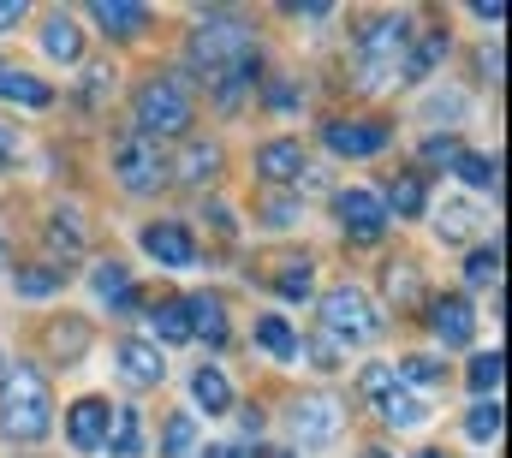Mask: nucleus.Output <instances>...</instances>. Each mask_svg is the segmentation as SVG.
Returning a JSON list of instances; mask_svg holds the SVG:
<instances>
[{"label": "nucleus", "instance_id": "f257e3e1", "mask_svg": "<svg viewBox=\"0 0 512 458\" xmlns=\"http://www.w3.org/2000/svg\"><path fill=\"white\" fill-rule=\"evenodd\" d=\"M256 36L239 24V18H203L197 30H191V66L197 72H209L215 84H227V78H245L256 72Z\"/></svg>", "mask_w": 512, "mask_h": 458}, {"label": "nucleus", "instance_id": "f03ea898", "mask_svg": "<svg viewBox=\"0 0 512 458\" xmlns=\"http://www.w3.org/2000/svg\"><path fill=\"white\" fill-rule=\"evenodd\" d=\"M54 423V399H48V375L18 363L6 381H0V429L12 441H42Z\"/></svg>", "mask_w": 512, "mask_h": 458}, {"label": "nucleus", "instance_id": "7ed1b4c3", "mask_svg": "<svg viewBox=\"0 0 512 458\" xmlns=\"http://www.w3.org/2000/svg\"><path fill=\"white\" fill-rule=\"evenodd\" d=\"M137 131L143 137H185L191 131V90L179 78H149L137 90Z\"/></svg>", "mask_w": 512, "mask_h": 458}, {"label": "nucleus", "instance_id": "20e7f679", "mask_svg": "<svg viewBox=\"0 0 512 458\" xmlns=\"http://www.w3.org/2000/svg\"><path fill=\"white\" fill-rule=\"evenodd\" d=\"M405 30H411L405 12H387V18H376V24H364V36H358V72H364V84H387V78H399Z\"/></svg>", "mask_w": 512, "mask_h": 458}, {"label": "nucleus", "instance_id": "39448f33", "mask_svg": "<svg viewBox=\"0 0 512 458\" xmlns=\"http://www.w3.org/2000/svg\"><path fill=\"white\" fill-rule=\"evenodd\" d=\"M114 179L126 185V191H167L173 179H167V155H161V143L155 137H143V131H126L120 143H114Z\"/></svg>", "mask_w": 512, "mask_h": 458}, {"label": "nucleus", "instance_id": "423d86ee", "mask_svg": "<svg viewBox=\"0 0 512 458\" xmlns=\"http://www.w3.org/2000/svg\"><path fill=\"white\" fill-rule=\"evenodd\" d=\"M322 328L346 345H370L382 334V322H376V310H370V298H364L358 286H334V292L322 298Z\"/></svg>", "mask_w": 512, "mask_h": 458}, {"label": "nucleus", "instance_id": "0eeeda50", "mask_svg": "<svg viewBox=\"0 0 512 458\" xmlns=\"http://www.w3.org/2000/svg\"><path fill=\"white\" fill-rule=\"evenodd\" d=\"M340 423H346V405H340L334 393H304V399L292 405V435H298V447H328V441L340 435Z\"/></svg>", "mask_w": 512, "mask_h": 458}, {"label": "nucleus", "instance_id": "6e6552de", "mask_svg": "<svg viewBox=\"0 0 512 458\" xmlns=\"http://www.w3.org/2000/svg\"><path fill=\"white\" fill-rule=\"evenodd\" d=\"M334 215H340V227L352 232L358 244H376V238L387 232L382 191H364V185H352V191H340V197H334Z\"/></svg>", "mask_w": 512, "mask_h": 458}, {"label": "nucleus", "instance_id": "1a4fd4ad", "mask_svg": "<svg viewBox=\"0 0 512 458\" xmlns=\"http://www.w3.org/2000/svg\"><path fill=\"white\" fill-rule=\"evenodd\" d=\"M387 137H393V131H387L382 119H340V125H328V149L346 155V161H370V155H382Z\"/></svg>", "mask_w": 512, "mask_h": 458}, {"label": "nucleus", "instance_id": "9d476101", "mask_svg": "<svg viewBox=\"0 0 512 458\" xmlns=\"http://www.w3.org/2000/svg\"><path fill=\"white\" fill-rule=\"evenodd\" d=\"M108 423H114V411H108V399H96V393H84V399L66 411V435H72L78 453H102V447H108Z\"/></svg>", "mask_w": 512, "mask_h": 458}, {"label": "nucleus", "instance_id": "9b49d317", "mask_svg": "<svg viewBox=\"0 0 512 458\" xmlns=\"http://www.w3.org/2000/svg\"><path fill=\"white\" fill-rule=\"evenodd\" d=\"M429 334H435L441 345H471V334H477V310H471V298H459V292L435 298V304H429Z\"/></svg>", "mask_w": 512, "mask_h": 458}, {"label": "nucleus", "instance_id": "f8f14e48", "mask_svg": "<svg viewBox=\"0 0 512 458\" xmlns=\"http://www.w3.org/2000/svg\"><path fill=\"white\" fill-rule=\"evenodd\" d=\"M143 250H149L161 268H185V262H197V238L179 227V221H149V227H143Z\"/></svg>", "mask_w": 512, "mask_h": 458}, {"label": "nucleus", "instance_id": "ddd939ff", "mask_svg": "<svg viewBox=\"0 0 512 458\" xmlns=\"http://www.w3.org/2000/svg\"><path fill=\"white\" fill-rule=\"evenodd\" d=\"M256 173H262L268 185H298V173H304V149H298V137H274V143H262V149H256Z\"/></svg>", "mask_w": 512, "mask_h": 458}, {"label": "nucleus", "instance_id": "4468645a", "mask_svg": "<svg viewBox=\"0 0 512 458\" xmlns=\"http://www.w3.org/2000/svg\"><path fill=\"white\" fill-rule=\"evenodd\" d=\"M167 179H173V185H209V179H221V149L191 137V143L179 149V161H167Z\"/></svg>", "mask_w": 512, "mask_h": 458}, {"label": "nucleus", "instance_id": "2eb2a0df", "mask_svg": "<svg viewBox=\"0 0 512 458\" xmlns=\"http://www.w3.org/2000/svg\"><path fill=\"white\" fill-rule=\"evenodd\" d=\"M42 48H48V60H60V66H78V60H84L78 18H72V12H48V18H42Z\"/></svg>", "mask_w": 512, "mask_h": 458}, {"label": "nucleus", "instance_id": "dca6fc26", "mask_svg": "<svg viewBox=\"0 0 512 458\" xmlns=\"http://www.w3.org/2000/svg\"><path fill=\"white\" fill-rule=\"evenodd\" d=\"M120 369H126L137 387H161L167 381V357H161V345H149V340L120 345Z\"/></svg>", "mask_w": 512, "mask_h": 458}, {"label": "nucleus", "instance_id": "f3484780", "mask_svg": "<svg viewBox=\"0 0 512 458\" xmlns=\"http://www.w3.org/2000/svg\"><path fill=\"white\" fill-rule=\"evenodd\" d=\"M185 322H191V334H203L209 345H227V304H221L215 292L185 298Z\"/></svg>", "mask_w": 512, "mask_h": 458}, {"label": "nucleus", "instance_id": "a211bd4d", "mask_svg": "<svg viewBox=\"0 0 512 458\" xmlns=\"http://www.w3.org/2000/svg\"><path fill=\"white\" fill-rule=\"evenodd\" d=\"M90 18L108 30V36H143V24H149V6H126V0H96L90 6Z\"/></svg>", "mask_w": 512, "mask_h": 458}, {"label": "nucleus", "instance_id": "6ab92c4d", "mask_svg": "<svg viewBox=\"0 0 512 458\" xmlns=\"http://www.w3.org/2000/svg\"><path fill=\"white\" fill-rule=\"evenodd\" d=\"M191 399H197L209 417L233 411V387H227V375H221V369H197V375H191Z\"/></svg>", "mask_w": 512, "mask_h": 458}, {"label": "nucleus", "instance_id": "aec40b11", "mask_svg": "<svg viewBox=\"0 0 512 458\" xmlns=\"http://www.w3.org/2000/svg\"><path fill=\"white\" fill-rule=\"evenodd\" d=\"M149 328H155V340H161V345H185V340H191L185 298H167V304H155V310H149Z\"/></svg>", "mask_w": 512, "mask_h": 458}, {"label": "nucleus", "instance_id": "412c9836", "mask_svg": "<svg viewBox=\"0 0 512 458\" xmlns=\"http://www.w3.org/2000/svg\"><path fill=\"white\" fill-rule=\"evenodd\" d=\"M0 96L18 102V108H48L54 102V90L42 78H30V72H0Z\"/></svg>", "mask_w": 512, "mask_h": 458}, {"label": "nucleus", "instance_id": "4be33fe9", "mask_svg": "<svg viewBox=\"0 0 512 458\" xmlns=\"http://www.w3.org/2000/svg\"><path fill=\"white\" fill-rule=\"evenodd\" d=\"M376 405H382V417L393 423V429H417V423H423V399H417V393H405L399 381L387 387V393L376 399Z\"/></svg>", "mask_w": 512, "mask_h": 458}, {"label": "nucleus", "instance_id": "5701e85b", "mask_svg": "<svg viewBox=\"0 0 512 458\" xmlns=\"http://www.w3.org/2000/svg\"><path fill=\"white\" fill-rule=\"evenodd\" d=\"M90 286H96V298H102V304H114V310H126V304H131V274L120 268V262H96Z\"/></svg>", "mask_w": 512, "mask_h": 458}, {"label": "nucleus", "instance_id": "b1692460", "mask_svg": "<svg viewBox=\"0 0 512 458\" xmlns=\"http://www.w3.org/2000/svg\"><path fill=\"white\" fill-rule=\"evenodd\" d=\"M435 60H447V36H441V30L417 36V48H411V60L399 66V78H411V84H417V78H429V66H435Z\"/></svg>", "mask_w": 512, "mask_h": 458}, {"label": "nucleus", "instance_id": "393cba45", "mask_svg": "<svg viewBox=\"0 0 512 458\" xmlns=\"http://www.w3.org/2000/svg\"><path fill=\"white\" fill-rule=\"evenodd\" d=\"M256 340H262V351H268V357H280V363H292V357L304 351V345H298V334H292L280 316H262V322H256Z\"/></svg>", "mask_w": 512, "mask_h": 458}, {"label": "nucleus", "instance_id": "a878e982", "mask_svg": "<svg viewBox=\"0 0 512 458\" xmlns=\"http://www.w3.org/2000/svg\"><path fill=\"white\" fill-rule=\"evenodd\" d=\"M423 203H429V197H423V179H411V173H405V179H393V185H387V197H382V209L405 215V221H417V215H423Z\"/></svg>", "mask_w": 512, "mask_h": 458}, {"label": "nucleus", "instance_id": "bb28decb", "mask_svg": "<svg viewBox=\"0 0 512 458\" xmlns=\"http://www.w3.org/2000/svg\"><path fill=\"white\" fill-rule=\"evenodd\" d=\"M447 167H453V173H459L465 185H477V191H495V179H501V167H495L489 155H471V149H459V155H453Z\"/></svg>", "mask_w": 512, "mask_h": 458}, {"label": "nucleus", "instance_id": "cd10ccee", "mask_svg": "<svg viewBox=\"0 0 512 458\" xmlns=\"http://www.w3.org/2000/svg\"><path fill=\"white\" fill-rule=\"evenodd\" d=\"M501 369H507V357H501V351H477V357H471V375H465V381H471V393H477V399H495Z\"/></svg>", "mask_w": 512, "mask_h": 458}, {"label": "nucleus", "instance_id": "c85d7f7f", "mask_svg": "<svg viewBox=\"0 0 512 458\" xmlns=\"http://www.w3.org/2000/svg\"><path fill=\"white\" fill-rule=\"evenodd\" d=\"M137 423H143L137 411H120V417H114V429H108V453L114 458H137L143 453V429H137Z\"/></svg>", "mask_w": 512, "mask_h": 458}, {"label": "nucleus", "instance_id": "c756f323", "mask_svg": "<svg viewBox=\"0 0 512 458\" xmlns=\"http://www.w3.org/2000/svg\"><path fill=\"white\" fill-rule=\"evenodd\" d=\"M465 435H471V441H495V435H501V405H495V399H477V411L465 417Z\"/></svg>", "mask_w": 512, "mask_h": 458}, {"label": "nucleus", "instance_id": "7c9ffc66", "mask_svg": "<svg viewBox=\"0 0 512 458\" xmlns=\"http://www.w3.org/2000/svg\"><path fill=\"white\" fill-rule=\"evenodd\" d=\"M191 441H197V423L179 411V417H167V441H161V453L167 458H191Z\"/></svg>", "mask_w": 512, "mask_h": 458}, {"label": "nucleus", "instance_id": "2f4dec72", "mask_svg": "<svg viewBox=\"0 0 512 458\" xmlns=\"http://www.w3.org/2000/svg\"><path fill=\"white\" fill-rule=\"evenodd\" d=\"M48 244L72 262V256L84 250V232H78V221H72V215H54V221H48Z\"/></svg>", "mask_w": 512, "mask_h": 458}, {"label": "nucleus", "instance_id": "473e14b6", "mask_svg": "<svg viewBox=\"0 0 512 458\" xmlns=\"http://www.w3.org/2000/svg\"><path fill=\"white\" fill-rule=\"evenodd\" d=\"M465 280H471V286H495V280H501V250H471Z\"/></svg>", "mask_w": 512, "mask_h": 458}, {"label": "nucleus", "instance_id": "72a5a7b5", "mask_svg": "<svg viewBox=\"0 0 512 458\" xmlns=\"http://www.w3.org/2000/svg\"><path fill=\"white\" fill-rule=\"evenodd\" d=\"M48 345H54V357H78V351L90 345V328H84V322H60V328L48 334Z\"/></svg>", "mask_w": 512, "mask_h": 458}, {"label": "nucleus", "instance_id": "f704fd0d", "mask_svg": "<svg viewBox=\"0 0 512 458\" xmlns=\"http://www.w3.org/2000/svg\"><path fill=\"white\" fill-rule=\"evenodd\" d=\"M399 375H405L411 387H441V363H435V357H405Z\"/></svg>", "mask_w": 512, "mask_h": 458}, {"label": "nucleus", "instance_id": "c9c22d12", "mask_svg": "<svg viewBox=\"0 0 512 458\" xmlns=\"http://www.w3.org/2000/svg\"><path fill=\"white\" fill-rule=\"evenodd\" d=\"M18 292L24 298H48V292H60V280H54V268H24L18 274Z\"/></svg>", "mask_w": 512, "mask_h": 458}, {"label": "nucleus", "instance_id": "e433bc0d", "mask_svg": "<svg viewBox=\"0 0 512 458\" xmlns=\"http://www.w3.org/2000/svg\"><path fill=\"white\" fill-rule=\"evenodd\" d=\"M274 286H280V298H310V262H292Z\"/></svg>", "mask_w": 512, "mask_h": 458}, {"label": "nucleus", "instance_id": "4c0bfd02", "mask_svg": "<svg viewBox=\"0 0 512 458\" xmlns=\"http://www.w3.org/2000/svg\"><path fill=\"white\" fill-rule=\"evenodd\" d=\"M477 215L471 209H441V238H471Z\"/></svg>", "mask_w": 512, "mask_h": 458}, {"label": "nucleus", "instance_id": "58836bf2", "mask_svg": "<svg viewBox=\"0 0 512 458\" xmlns=\"http://www.w3.org/2000/svg\"><path fill=\"white\" fill-rule=\"evenodd\" d=\"M358 387H364V393H370V399H382L387 387H393V369H387V363H370V369H364V381H358Z\"/></svg>", "mask_w": 512, "mask_h": 458}, {"label": "nucleus", "instance_id": "ea45409f", "mask_svg": "<svg viewBox=\"0 0 512 458\" xmlns=\"http://www.w3.org/2000/svg\"><path fill=\"white\" fill-rule=\"evenodd\" d=\"M423 155H429V161H453V155H459V143H453V137H429V143H423Z\"/></svg>", "mask_w": 512, "mask_h": 458}, {"label": "nucleus", "instance_id": "a19ab883", "mask_svg": "<svg viewBox=\"0 0 512 458\" xmlns=\"http://www.w3.org/2000/svg\"><path fill=\"white\" fill-rule=\"evenodd\" d=\"M108 84H114V72H90V84H84V102H102V96H108Z\"/></svg>", "mask_w": 512, "mask_h": 458}, {"label": "nucleus", "instance_id": "79ce46f5", "mask_svg": "<svg viewBox=\"0 0 512 458\" xmlns=\"http://www.w3.org/2000/svg\"><path fill=\"white\" fill-rule=\"evenodd\" d=\"M12 155H18V131H12V125H0V173L12 167Z\"/></svg>", "mask_w": 512, "mask_h": 458}, {"label": "nucleus", "instance_id": "37998d69", "mask_svg": "<svg viewBox=\"0 0 512 458\" xmlns=\"http://www.w3.org/2000/svg\"><path fill=\"white\" fill-rule=\"evenodd\" d=\"M471 12H477V18H483V24H495V18H507V6H501V0H477V6H471Z\"/></svg>", "mask_w": 512, "mask_h": 458}, {"label": "nucleus", "instance_id": "c03bdc74", "mask_svg": "<svg viewBox=\"0 0 512 458\" xmlns=\"http://www.w3.org/2000/svg\"><path fill=\"white\" fill-rule=\"evenodd\" d=\"M18 18H24V6H18V0H0V30H12Z\"/></svg>", "mask_w": 512, "mask_h": 458}, {"label": "nucleus", "instance_id": "a18cd8bd", "mask_svg": "<svg viewBox=\"0 0 512 458\" xmlns=\"http://www.w3.org/2000/svg\"><path fill=\"white\" fill-rule=\"evenodd\" d=\"M239 417H245V435H262V411H256V405H245Z\"/></svg>", "mask_w": 512, "mask_h": 458}, {"label": "nucleus", "instance_id": "49530a36", "mask_svg": "<svg viewBox=\"0 0 512 458\" xmlns=\"http://www.w3.org/2000/svg\"><path fill=\"white\" fill-rule=\"evenodd\" d=\"M197 458H251V453H239V447H203Z\"/></svg>", "mask_w": 512, "mask_h": 458}, {"label": "nucleus", "instance_id": "de8ad7c7", "mask_svg": "<svg viewBox=\"0 0 512 458\" xmlns=\"http://www.w3.org/2000/svg\"><path fill=\"white\" fill-rule=\"evenodd\" d=\"M6 268H12V250H6V238H0V274H6Z\"/></svg>", "mask_w": 512, "mask_h": 458}, {"label": "nucleus", "instance_id": "09e8293b", "mask_svg": "<svg viewBox=\"0 0 512 458\" xmlns=\"http://www.w3.org/2000/svg\"><path fill=\"white\" fill-rule=\"evenodd\" d=\"M364 458H387V453H382V447H370V453H364Z\"/></svg>", "mask_w": 512, "mask_h": 458}, {"label": "nucleus", "instance_id": "8fccbe9b", "mask_svg": "<svg viewBox=\"0 0 512 458\" xmlns=\"http://www.w3.org/2000/svg\"><path fill=\"white\" fill-rule=\"evenodd\" d=\"M268 458H292V453H268Z\"/></svg>", "mask_w": 512, "mask_h": 458}, {"label": "nucleus", "instance_id": "3c124183", "mask_svg": "<svg viewBox=\"0 0 512 458\" xmlns=\"http://www.w3.org/2000/svg\"><path fill=\"white\" fill-rule=\"evenodd\" d=\"M423 458H447V453H423Z\"/></svg>", "mask_w": 512, "mask_h": 458}]
</instances>
